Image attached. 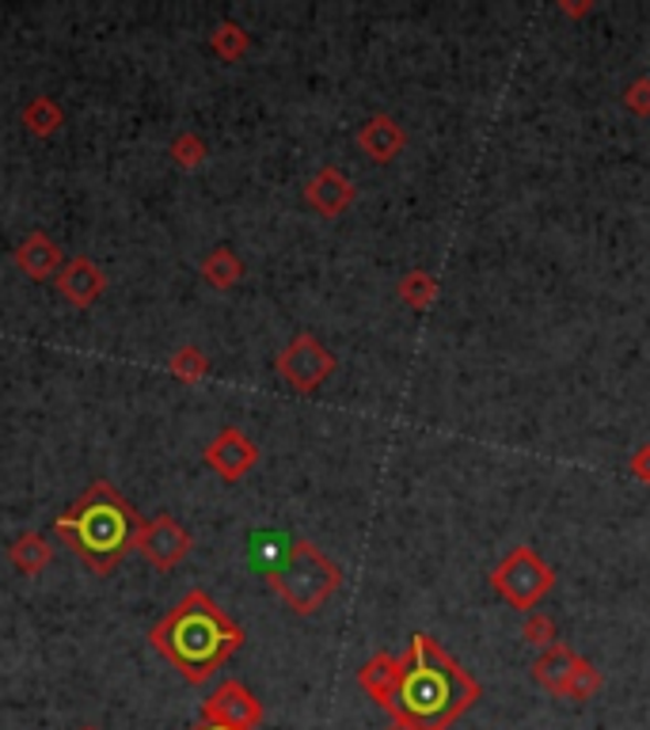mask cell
<instances>
[{"label":"cell","instance_id":"cell-7","mask_svg":"<svg viewBox=\"0 0 650 730\" xmlns=\"http://www.w3.org/2000/svg\"><path fill=\"white\" fill-rule=\"evenodd\" d=\"M274 366H278L281 381H286L289 389L312 392V389H320L331 373H335V355H331V350L323 347L316 335H294L289 347L281 350Z\"/></svg>","mask_w":650,"mask_h":730},{"label":"cell","instance_id":"cell-14","mask_svg":"<svg viewBox=\"0 0 650 730\" xmlns=\"http://www.w3.org/2000/svg\"><path fill=\"white\" fill-rule=\"evenodd\" d=\"M578 666H582V658L575 655V650H567V647H547L541 658H536V666H533V677L536 681L544 685L547 692H555V697H567V689H571V677L578 674Z\"/></svg>","mask_w":650,"mask_h":730},{"label":"cell","instance_id":"cell-8","mask_svg":"<svg viewBox=\"0 0 650 730\" xmlns=\"http://www.w3.org/2000/svg\"><path fill=\"white\" fill-rule=\"evenodd\" d=\"M202 723H217L228 730H255L263 723V703L244 681H221L202 700Z\"/></svg>","mask_w":650,"mask_h":730},{"label":"cell","instance_id":"cell-2","mask_svg":"<svg viewBox=\"0 0 650 730\" xmlns=\"http://www.w3.org/2000/svg\"><path fill=\"white\" fill-rule=\"evenodd\" d=\"M479 700V685L430 639L415 635L407 655L399 658V685L388 700L396 723L418 730H445L457 716Z\"/></svg>","mask_w":650,"mask_h":730},{"label":"cell","instance_id":"cell-5","mask_svg":"<svg viewBox=\"0 0 650 730\" xmlns=\"http://www.w3.org/2000/svg\"><path fill=\"white\" fill-rule=\"evenodd\" d=\"M491 582L513 609H536L541 597L552 590V567L533 548H513L507 560L494 567Z\"/></svg>","mask_w":650,"mask_h":730},{"label":"cell","instance_id":"cell-23","mask_svg":"<svg viewBox=\"0 0 650 730\" xmlns=\"http://www.w3.org/2000/svg\"><path fill=\"white\" fill-rule=\"evenodd\" d=\"M597 689H601V674H597V669L589 666V663H582V666H578V674L571 677L567 697H571V700H594V697H597Z\"/></svg>","mask_w":650,"mask_h":730},{"label":"cell","instance_id":"cell-15","mask_svg":"<svg viewBox=\"0 0 650 730\" xmlns=\"http://www.w3.org/2000/svg\"><path fill=\"white\" fill-rule=\"evenodd\" d=\"M358 145H362L365 157L376 160V165H388V160H396V152L404 149V130H399L388 115H373L370 123L362 126V134H358Z\"/></svg>","mask_w":650,"mask_h":730},{"label":"cell","instance_id":"cell-25","mask_svg":"<svg viewBox=\"0 0 650 730\" xmlns=\"http://www.w3.org/2000/svg\"><path fill=\"white\" fill-rule=\"evenodd\" d=\"M636 476L650 484V445H643V449L636 453Z\"/></svg>","mask_w":650,"mask_h":730},{"label":"cell","instance_id":"cell-13","mask_svg":"<svg viewBox=\"0 0 650 730\" xmlns=\"http://www.w3.org/2000/svg\"><path fill=\"white\" fill-rule=\"evenodd\" d=\"M8 563L23 579H39L50 563H54V544H50L46 532H20L8 548Z\"/></svg>","mask_w":650,"mask_h":730},{"label":"cell","instance_id":"cell-3","mask_svg":"<svg viewBox=\"0 0 650 730\" xmlns=\"http://www.w3.org/2000/svg\"><path fill=\"white\" fill-rule=\"evenodd\" d=\"M50 529L65 540L68 552L88 571L110 574L134 548L141 518L118 487H110L107 479H96L73 498L68 510L57 514Z\"/></svg>","mask_w":650,"mask_h":730},{"label":"cell","instance_id":"cell-11","mask_svg":"<svg viewBox=\"0 0 650 730\" xmlns=\"http://www.w3.org/2000/svg\"><path fill=\"white\" fill-rule=\"evenodd\" d=\"M57 294H62L73 308H92L107 289V274L96 260L88 255H76V260H65L62 274H57Z\"/></svg>","mask_w":650,"mask_h":730},{"label":"cell","instance_id":"cell-28","mask_svg":"<svg viewBox=\"0 0 650 730\" xmlns=\"http://www.w3.org/2000/svg\"><path fill=\"white\" fill-rule=\"evenodd\" d=\"M81 730H99V727H81Z\"/></svg>","mask_w":650,"mask_h":730},{"label":"cell","instance_id":"cell-12","mask_svg":"<svg viewBox=\"0 0 650 730\" xmlns=\"http://www.w3.org/2000/svg\"><path fill=\"white\" fill-rule=\"evenodd\" d=\"M305 202L312 205L320 218H339V213L354 202V183H350L339 168H320L312 179H308Z\"/></svg>","mask_w":650,"mask_h":730},{"label":"cell","instance_id":"cell-24","mask_svg":"<svg viewBox=\"0 0 650 730\" xmlns=\"http://www.w3.org/2000/svg\"><path fill=\"white\" fill-rule=\"evenodd\" d=\"M525 639L529 643H541V647H555V628H552V621L547 616H533V621L525 624Z\"/></svg>","mask_w":650,"mask_h":730},{"label":"cell","instance_id":"cell-16","mask_svg":"<svg viewBox=\"0 0 650 730\" xmlns=\"http://www.w3.org/2000/svg\"><path fill=\"white\" fill-rule=\"evenodd\" d=\"M20 123L31 137H42V141H46V137H54L65 126V110L54 96L42 92V96L28 99V107L20 110Z\"/></svg>","mask_w":650,"mask_h":730},{"label":"cell","instance_id":"cell-6","mask_svg":"<svg viewBox=\"0 0 650 730\" xmlns=\"http://www.w3.org/2000/svg\"><path fill=\"white\" fill-rule=\"evenodd\" d=\"M191 548H194V537L179 526L171 514H157V518L141 521V529H137V537H134V552L160 574L175 571V567L191 556Z\"/></svg>","mask_w":650,"mask_h":730},{"label":"cell","instance_id":"cell-19","mask_svg":"<svg viewBox=\"0 0 650 730\" xmlns=\"http://www.w3.org/2000/svg\"><path fill=\"white\" fill-rule=\"evenodd\" d=\"M247 42H252L247 39V31L233 20L217 23V31L210 34V50L221 57V62H239V57L247 54Z\"/></svg>","mask_w":650,"mask_h":730},{"label":"cell","instance_id":"cell-17","mask_svg":"<svg viewBox=\"0 0 650 730\" xmlns=\"http://www.w3.org/2000/svg\"><path fill=\"white\" fill-rule=\"evenodd\" d=\"M396 685H399V658L376 655V658H370V663L362 666V689L370 692V697L381 703V708H388Z\"/></svg>","mask_w":650,"mask_h":730},{"label":"cell","instance_id":"cell-4","mask_svg":"<svg viewBox=\"0 0 650 730\" xmlns=\"http://www.w3.org/2000/svg\"><path fill=\"white\" fill-rule=\"evenodd\" d=\"M339 567L312 544V540H294L281 552L278 567H270V586L274 594L286 601L297 616H308L316 609L328 605V597L339 590Z\"/></svg>","mask_w":650,"mask_h":730},{"label":"cell","instance_id":"cell-18","mask_svg":"<svg viewBox=\"0 0 650 730\" xmlns=\"http://www.w3.org/2000/svg\"><path fill=\"white\" fill-rule=\"evenodd\" d=\"M202 278H205V286H213V289H233L236 282L244 278V263H239V255L233 247H213L202 260Z\"/></svg>","mask_w":650,"mask_h":730},{"label":"cell","instance_id":"cell-20","mask_svg":"<svg viewBox=\"0 0 650 730\" xmlns=\"http://www.w3.org/2000/svg\"><path fill=\"white\" fill-rule=\"evenodd\" d=\"M168 369H171V377H175V381L199 384L202 377L210 373V358H205L199 347H179L175 355L168 358Z\"/></svg>","mask_w":650,"mask_h":730},{"label":"cell","instance_id":"cell-1","mask_svg":"<svg viewBox=\"0 0 650 730\" xmlns=\"http://www.w3.org/2000/svg\"><path fill=\"white\" fill-rule=\"evenodd\" d=\"M149 643L187 685H205L244 647V628L205 590H191L160 616Z\"/></svg>","mask_w":650,"mask_h":730},{"label":"cell","instance_id":"cell-27","mask_svg":"<svg viewBox=\"0 0 650 730\" xmlns=\"http://www.w3.org/2000/svg\"><path fill=\"white\" fill-rule=\"evenodd\" d=\"M388 730H418V727H407V723H396V727H388Z\"/></svg>","mask_w":650,"mask_h":730},{"label":"cell","instance_id":"cell-22","mask_svg":"<svg viewBox=\"0 0 650 730\" xmlns=\"http://www.w3.org/2000/svg\"><path fill=\"white\" fill-rule=\"evenodd\" d=\"M434 294H438V286H434V278L426 271L407 274L404 286H399V297H404L411 308H426L434 300Z\"/></svg>","mask_w":650,"mask_h":730},{"label":"cell","instance_id":"cell-9","mask_svg":"<svg viewBox=\"0 0 650 730\" xmlns=\"http://www.w3.org/2000/svg\"><path fill=\"white\" fill-rule=\"evenodd\" d=\"M205 465L217 472L225 484H236V479H244L247 472L259 465V445L244 431H236V426H225L205 445Z\"/></svg>","mask_w":650,"mask_h":730},{"label":"cell","instance_id":"cell-26","mask_svg":"<svg viewBox=\"0 0 650 730\" xmlns=\"http://www.w3.org/2000/svg\"><path fill=\"white\" fill-rule=\"evenodd\" d=\"M191 730H228V727H217V723H199V727H191Z\"/></svg>","mask_w":650,"mask_h":730},{"label":"cell","instance_id":"cell-21","mask_svg":"<svg viewBox=\"0 0 650 730\" xmlns=\"http://www.w3.org/2000/svg\"><path fill=\"white\" fill-rule=\"evenodd\" d=\"M168 152H171V160H175L179 168L191 171V168L205 165V157H210V145H205L199 134H179V137H171Z\"/></svg>","mask_w":650,"mask_h":730},{"label":"cell","instance_id":"cell-10","mask_svg":"<svg viewBox=\"0 0 650 730\" xmlns=\"http://www.w3.org/2000/svg\"><path fill=\"white\" fill-rule=\"evenodd\" d=\"M15 271L28 274L31 282H50L62 274L65 266V252L62 244H57L50 233H42V229H34V233H28L15 244V255H12Z\"/></svg>","mask_w":650,"mask_h":730}]
</instances>
